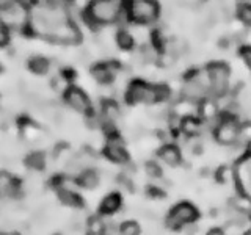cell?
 <instances>
[{
    "mask_svg": "<svg viewBox=\"0 0 251 235\" xmlns=\"http://www.w3.org/2000/svg\"><path fill=\"white\" fill-rule=\"evenodd\" d=\"M105 155L108 157L110 160H113L116 163H126L129 160L123 140L120 137H116V135L108 138L107 146H105Z\"/></svg>",
    "mask_w": 251,
    "mask_h": 235,
    "instance_id": "9c48e42d",
    "label": "cell"
},
{
    "mask_svg": "<svg viewBox=\"0 0 251 235\" xmlns=\"http://www.w3.org/2000/svg\"><path fill=\"white\" fill-rule=\"evenodd\" d=\"M235 180L240 187V191L251 199V155L245 157L235 168Z\"/></svg>",
    "mask_w": 251,
    "mask_h": 235,
    "instance_id": "ba28073f",
    "label": "cell"
},
{
    "mask_svg": "<svg viewBox=\"0 0 251 235\" xmlns=\"http://www.w3.org/2000/svg\"><path fill=\"white\" fill-rule=\"evenodd\" d=\"M65 102L73 110H75L77 113L88 115L91 112V100L77 86H69L65 91Z\"/></svg>",
    "mask_w": 251,
    "mask_h": 235,
    "instance_id": "52a82bcc",
    "label": "cell"
},
{
    "mask_svg": "<svg viewBox=\"0 0 251 235\" xmlns=\"http://www.w3.org/2000/svg\"><path fill=\"white\" fill-rule=\"evenodd\" d=\"M210 83L207 72H198L187 78L182 86V96L188 100H201L209 93Z\"/></svg>",
    "mask_w": 251,
    "mask_h": 235,
    "instance_id": "3957f363",
    "label": "cell"
},
{
    "mask_svg": "<svg viewBox=\"0 0 251 235\" xmlns=\"http://www.w3.org/2000/svg\"><path fill=\"white\" fill-rule=\"evenodd\" d=\"M250 151H251V146H250Z\"/></svg>",
    "mask_w": 251,
    "mask_h": 235,
    "instance_id": "f1b7e54d",
    "label": "cell"
},
{
    "mask_svg": "<svg viewBox=\"0 0 251 235\" xmlns=\"http://www.w3.org/2000/svg\"><path fill=\"white\" fill-rule=\"evenodd\" d=\"M168 97V88L154 86L141 82H133L127 90V100L130 104H154Z\"/></svg>",
    "mask_w": 251,
    "mask_h": 235,
    "instance_id": "7a4b0ae2",
    "label": "cell"
},
{
    "mask_svg": "<svg viewBox=\"0 0 251 235\" xmlns=\"http://www.w3.org/2000/svg\"><path fill=\"white\" fill-rule=\"evenodd\" d=\"M8 39H10V35H8V27L2 22V19H0V46L6 44Z\"/></svg>",
    "mask_w": 251,
    "mask_h": 235,
    "instance_id": "603a6c76",
    "label": "cell"
},
{
    "mask_svg": "<svg viewBox=\"0 0 251 235\" xmlns=\"http://www.w3.org/2000/svg\"><path fill=\"white\" fill-rule=\"evenodd\" d=\"M242 57L245 60L247 65L251 68V47H245V49H242Z\"/></svg>",
    "mask_w": 251,
    "mask_h": 235,
    "instance_id": "d4e9b609",
    "label": "cell"
},
{
    "mask_svg": "<svg viewBox=\"0 0 251 235\" xmlns=\"http://www.w3.org/2000/svg\"><path fill=\"white\" fill-rule=\"evenodd\" d=\"M239 127L234 121H223L217 129V140L222 144H232L239 137Z\"/></svg>",
    "mask_w": 251,
    "mask_h": 235,
    "instance_id": "8fae6325",
    "label": "cell"
},
{
    "mask_svg": "<svg viewBox=\"0 0 251 235\" xmlns=\"http://www.w3.org/2000/svg\"><path fill=\"white\" fill-rule=\"evenodd\" d=\"M157 13H159V6L149 0H133L129 6L130 19L137 22H151L157 18Z\"/></svg>",
    "mask_w": 251,
    "mask_h": 235,
    "instance_id": "8992f818",
    "label": "cell"
},
{
    "mask_svg": "<svg viewBox=\"0 0 251 235\" xmlns=\"http://www.w3.org/2000/svg\"><path fill=\"white\" fill-rule=\"evenodd\" d=\"M58 198L65 206H69V207H80V204H82L80 196L66 185L58 188Z\"/></svg>",
    "mask_w": 251,
    "mask_h": 235,
    "instance_id": "7c38bea8",
    "label": "cell"
},
{
    "mask_svg": "<svg viewBox=\"0 0 251 235\" xmlns=\"http://www.w3.org/2000/svg\"><path fill=\"white\" fill-rule=\"evenodd\" d=\"M27 164L31 169H43L46 164V159L43 154H31L27 157Z\"/></svg>",
    "mask_w": 251,
    "mask_h": 235,
    "instance_id": "ac0fdd59",
    "label": "cell"
},
{
    "mask_svg": "<svg viewBox=\"0 0 251 235\" xmlns=\"http://www.w3.org/2000/svg\"><path fill=\"white\" fill-rule=\"evenodd\" d=\"M237 13H239L240 21H243L245 24H248V25H251V5H248V3L239 5Z\"/></svg>",
    "mask_w": 251,
    "mask_h": 235,
    "instance_id": "44dd1931",
    "label": "cell"
},
{
    "mask_svg": "<svg viewBox=\"0 0 251 235\" xmlns=\"http://www.w3.org/2000/svg\"><path fill=\"white\" fill-rule=\"evenodd\" d=\"M120 234L121 235H140V226L133 221H127L121 226Z\"/></svg>",
    "mask_w": 251,
    "mask_h": 235,
    "instance_id": "ffe728a7",
    "label": "cell"
},
{
    "mask_svg": "<svg viewBox=\"0 0 251 235\" xmlns=\"http://www.w3.org/2000/svg\"><path fill=\"white\" fill-rule=\"evenodd\" d=\"M77 184L86 190H93L99 185V176L94 169H86L77 177Z\"/></svg>",
    "mask_w": 251,
    "mask_h": 235,
    "instance_id": "4fadbf2b",
    "label": "cell"
},
{
    "mask_svg": "<svg viewBox=\"0 0 251 235\" xmlns=\"http://www.w3.org/2000/svg\"><path fill=\"white\" fill-rule=\"evenodd\" d=\"M120 196L118 194H108L107 198H104V201L100 202V212L102 213H113V212H116L118 209H120Z\"/></svg>",
    "mask_w": 251,
    "mask_h": 235,
    "instance_id": "e0dca14e",
    "label": "cell"
},
{
    "mask_svg": "<svg viewBox=\"0 0 251 235\" xmlns=\"http://www.w3.org/2000/svg\"><path fill=\"white\" fill-rule=\"evenodd\" d=\"M93 77L100 83H108L113 78V69L110 65H98L91 69Z\"/></svg>",
    "mask_w": 251,
    "mask_h": 235,
    "instance_id": "9a60e30c",
    "label": "cell"
},
{
    "mask_svg": "<svg viewBox=\"0 0 251 235\" xmlns=\"http://www.w3.org/2000/svg\"><path fill=\"white\" fill-rule=\"evenodd\" d=\"M207 77L210 83V90L218 96L226 91L227 88V80H229V68L225 63H212L207 68Z\"/></svg>",
    "mask_w": 251,
    "mask_h": 235,
    "instance_id": "277c9868",
    "label": "cell"
},
{
    "mask_svg": "<svg viewBox=\"0 0 251 235\" xmlns=\"http://www.w3.org/2000/svg\"><path fill=\"white\" fill-rule=\"evenodd\" d=\"M0 235H16V234H10V232H0Z\"/></svg>",
    "mask_w": 251,
    "mask_h": 235,
    "instance_id": "4316f807",
    "label": "cell"
},
{
    "mask_svg": "<svg viewBox=\"0 0 251 235\" xmlns=\"http://www.w3.org/2000/svg\"><path fill=\"white\" fill-rule=\"evenodd\" d=\"M123 13L121 2H113V0H96L91 2L86 11V21L91 25H99V24H110L120 19Z\"/></svg>",
    "mask_w": 251,
    "mask_h": 235,
    "instance_id": "6da1fadb",
    "label": "cell"
},
{
    "mask_svg": "<svg viewBox=\"0 0 251 235\" xmlns=\"http://www.w3.org/2000/svg\"><path fill=\"white\" fill-rule=\"evenodd\" d=\"M21 193V185L11 174L8 172H0V198L3 199H14Z\"/></svg>",
    "mask_w": 251,
    "mask_h": 235,
    "instance_id": "30bf717a",
    "label": "cell"
},
{
    "mask_svg": "<svg viewBox=\"0 0 251 235\" xmlns=\"http://www.w3.org/2000/svg\"><path fill=\"white\" fill-rule=\"evenodd\" d=\"M196 216H198V212L193 206L190 204H179L175 209L170 212V215L167 218V224L171 229H180V227H184L185 224H190L193 223Z\"/></svg>",
    "mask_w": 251,
    "mask_h": 235,
    "instance_id": "5b68a950",
    "label": "cell"
},
{
    "mask_svg": "<svg viewBox=\"0 0 251 235\" xmlns=\"http://www.w3.org/2000/svg\"><path fill=\"white\" fill-rule=\"evenodd\" d=\"M160 159L168 164V166H177L180 163V152L176 146H165L160 151Z\"/></svg>",
    "mask_w": 251,
    "mask_h": 235,
    "instance_id": "5bb4252c",
    "label": "cell"
},
{
    "mask_svg": "<svg viewBox=\"0 0 251 235\" xmlns=\"http://www.w3.org/2000/svg\"><path fill=\"white\" fill-rule=\"evenodd\" d=\"M182 127H184V130H185V132L192 133V132H196V130H198L200 125L196 124L193 119H185V121H184V124H182Z\"/></svg>",
    "mask_w": 251,
    "mask_h": 235,
    "instance_id": "cb8c5ba5",
    "label": "cell"
},
{
    "mask_svg": "<svg viewBox=\"0 0 251 235\" xmlns=\"http://www.w3.org/2000/svg\"><path fill=\"white\" fill-rule=\"evenodd\" d=\"M146 172H148V176H151V177H154V179H157V177H160L162 176V169H160V166L157 164L155 162H149V163H146Z\"/></svg>",
    "mask_w": 251,
    "mask_h": 235,
    "instance_id": "7402d4cb",
    "label": "cell"
},
{
    "mask_svg": "<svg viewBox=\"0 0 251 235\" xmlns=\"http://www.w3.org/2000/svg\"><path fill=\"white\" fill-rule=\"evenodd\" d=\"M28 68H30L31 72L43 75V74H47V70H49V68H50V63L44 57H33L28 61Z\"/></svg>",
    "mask_w": 251,
    "mask_h": 235,
    "instance_id": "2e32d148",
    "label": "cell"
},
{
    "mask_svg": "<svg viewBox=\"0 0 251 235\" xmlns=\"http://www.w3.org/2000/svg\"><path fill=\"white\" fill-rule=\"evenodd\" d=\"M245 235H251V231H250V232H247V234H245Z\"/></svg>",
    "mask_w": 251,
    "mask_h": 235,
    "instance_id": "83f0119b",
    "label": "cell"
},
{
    "mask_svg": "<svg viewBox=\"0 0 251 235\" xmlns=\"http://www.w3.org/2000/svg\"><path fill=\"white\" fill-rule=\"evenodd\" d=\"M116 43L120 47H123V49H130L133 46V39L127 31H120V33L116 35Z\"/></svg>",
    "mask_w": 251,
    "mask_h": 235,
    "instance_id": "d6986e66",
    "label": "cell"
},
{
    "mask_svg": "<svg viewBox=\"0 0 251 235\" xmlns=\"http://www.w3.org/2000/svg\"><path fill=\"white\" fill-rule=\"evenodd\" d=\"M207 235H225V234L222 231H218V229H214V231H210Z\"/></svg>",
    "mask_w": 251,
    "mask_h": 235,
    "instance_id": "484cf974",
    "label": "cell"
}]
</instances>
